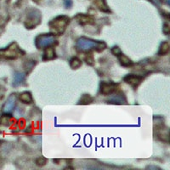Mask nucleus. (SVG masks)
Masks as SVG:
<instances>
[{"label":"nucleus","instance_id":"f257e3e1","mask_svg":"<svg viewBox=\"0 0 170 170\" xmlns=\"http://www.w3.org/2000/svg\"><path fill=\"white\" fill-rule=\"evenodd\" d=\"M106 44L102 41H94L86 38H80L76 42V49L80 51H89L91 49H96L100 51L105 49Z\"/></svg>","mask_w":170,"mask_h":170},{"label":"nucleus","instance_id":"f03ea898","mask_svg":"<svg viewBox=\"0 0 170 170\" xmlns=\"http://www.w3.org/2000/svg\"><path fill=\"white\" fill-rule=\"evenodd\" d=\"M70 22V19L66 15H59L49 23L51 31L55 34H62Z\"/></svg>","mask_w":170,"mask_h":170},{"label":"nucleus","instance_id":"7ed1b4c3","mask_svg":"<svg viewBox=\"0 0 170 170\" xmlns=\"http://www.w3.org/2000/svg\"><path fill=\"white\" fill-rule=\"evenodd\" d=\"M41 20H42V16L40 11L37 8H32L27 13L24 25L27 29H33L40 24Z\"/></svg>","mask_w":170,"mask_h":170},{"label":"nucleus","instance_id":"20e7f679","mask_svg":"<svg viewBox=\"0 0 170 170\" xmlns=\"http://www.w3.org/2000/svg\"><path fill=\"white\" fill-rule=\"evenodd\" d=\"M55 42V38L52 34H42L38 35L35 39V45L38 49H43L51 46Z\"/></svg>","mask_w":170,"mask_h":170},{"label":"nucleus","instance_id":"39448f33","mask_svg":"<svg viewBox=\"0 0 170 170\" xmlns=\"http://www.w3.org/2000/svg\"><path fill=\"white\" fill-rule=\"evenodd\" d=\"M18 54H19V49L17 47L16 43H12L5 49H0V58L3 59H15L18 56Z\"/></svg>","mask_w":170,"mask_h":170},{"label":"nucleus","instance_id":"423d86ee","mask_svg":"<svg viewBox=\"0 0 170 170\" xmlns=\"http://www.w3.org/2000/svg\"><path fill=\"white\" fill-rule=\"evenodd\" d=\"M123 80L126 83L136 89L143 80V76H139V75H134V74H128L126 76H124Z\"/></svg>","mask_w":170,"mask_h":170},{"label":"nucleus","instance_id":"0eeeda50","mask_svg":"<svg viewBox=\"0 0 170 170\" xmlns=\"http://www.w3.org/2000/svg\"><path fill=\"white\" fill-rule=\"evenodd\" d=\"M117 88V84L111 82H102L100 83V93L105 95L111 94Z\"/></svg>","mask_w":170,"mask_h":170},{"label":"nucleus","instance_id":"6e6552de","mask_svg":"<svg viewBox=\"0 0 170 170\" xmlns=\"http://www.w3.org/2000/svg\"><path fill=\"white\" fill-rule=\"evenodd\" d=\"M15 101H16V96L15 94H11L9 97L7 99L6 102L4 103L3 110L5 113H8L14 109V107L15 106Z\"/></svg>","mask_w":170,"mask_h":170},{"label":"nucleus","instance_id":"1a4fd4ad","mask_svg":"<svg viewBox=\"0 0 170 170\" xmlns=\"http://www.w3.org/2000/svg\"><path fill=\"white\" fill-rule=\"evenodd\" d=\"M108 103H110V104H125L126 103V98H125L123 93H117L111 95L109 98Z\"/></svg>","mask_w":170,"mask_h":170},{"label":"nucleus","instance_id":"9d476101","mask_svg":"<svg viewBox=\"0 0 170 170\" xmlns=\"http://www.w3.org/2000/svg\"><path fill=\"white\" fill-rule=\"evenodd\" d=\"M157 137L162 140V141H168V129L167 127H164V126H160L157 127Z\"/></svg>","mask_w":170,"mask_h":170},{"label":"nucleus","instance_id":"9b49d317","mask_svg":"<svg viewBox=\"0 0 170 170\" xmlns=\"http://www.w3.org/2000/svg\"><path fill=\"white\" fill-rule=\"evenodd\" d=\"M76 20L79 22L80 25H87V24H93V19L90 15H78L76 16Z\"/></svg>","mask_w":170,"mask_h":170},{"label":"nucleus","instance_id":"f8f14e48","mask_svg":"<svg viewBox=\"0 0 170 170\" xmlns=\"http://www.w3.org/2000/svg\"><path fill=\"white\" fill-rule=\"evenodd\" d=\"M117 57H118L119 62L121 64V66H123L124 67H130V66H132L134 65L131 59L125 55H123V53L121 55H119Z\"/></svg>","mask_w":170,"mask_h":170},{"label":"nucleus","instance_id":"ddd939ff","mask_svg":"<svg viewBox=\"0 0 170 170\" xmlns=\"http://www.w3.org/2000/svg\"><path fill=\"white\" fill-rule=\"evenodd\" d=\"M55 57V49L53 47H47L46 49L43 53V56H42V59L43 60H49V59H53Z\"/></svg>","mask_w":170,"mask_h":170},{"label":"nucleus","instance_id":"4468645a","mask_svg":"<svg viewBox=\"0 0 170 170\" xmlns=\"http://www.w3.org/2000/svg\"><path fill=\"white\" fill-rule=\"evenodd\" d=\"M94 4L97 6V8L100 11H102V12H110V8L107 6V4H106L105 0H95L94 1Z\"/></svg>","mask_w":170,"mask_h":170},{"label":"nucleus","instance_id":"2eb2a0df","mask_svg":"<svg viewBox=\"0 0 170 170\" xmlns=\"http://www.w3.org/2000/svg\"><path fill=\"white\" fill-rule=\"evenodd\" d=\"M25 79V75L22 72H15L14 75V82H13V85L15 87H16L18 85L22 83V82Z\"/></svg>","mask_w":170,"mask_h":170},{"label":"nucleus","instance_id":"dca6fc26","mask_svg":"<svg viewBox=\"0 0 170 170\" xmlns=\"http://www.w3.org/2000/svg\"><path fill=\"white\" fill-rule=\"evenodd\" d=\"M170 45L168 42H162L161 45L159 47V50H158V55H165L169 52Z\"/></svg>","mask_w":170,"mask_h":170},{"label":"nucleus","instance_id":"f3484780","mask_svg":"<svg viewBox=\"0 0 170 170\" xmlns=\"http://www.w3.org/2000/svg\"><path fill=\"white\" fill-rule=\"evenodd\" d=\"M20 100L21 102L25 104H31L32 102V94L29 92H23L20 94Z\"/></svg>","mask_w":170,"mask_h":170},{"label":"nucleus","instance_id":"a211bd4d","mask_svg":"<svg viewBox=\"0 0 170 170\" xmlns=\"http://www.w3.org/2000/svg\"><path fill=\"white\" fill-rule=\"evenodd\" d=\"M81 66H82V60L76 57H73L70 60V66L72 69H77L80 67Z\"/></svg>","mask_w":170,"mask_h":170},{"label":"nucleus","instance_id":"6ab92c4d","mask_svg":"<svg viewBox=\"0 0 170 170\" xmlns=\"http://www.w3.org/2000/svg\"><path fill=\"white\" fill-rule=\"evenodd\" d=\"M93 102V98L90 94H83L81 97L80 100H79V104L82 105H88Z\"/></svg>","mask_w":170,"mask_h":170},{"label":"nucleus","instance_id":"aec40b11","mask_svg":"<svg viewBox=\"0 0 170 170\" xmlns=\"http://www.w3.org/2000/svg\"><path fill=\"white\" fill-rule=\"evenodd\" d=\"M35 64H36V60H33V59L26 60V62H25V69H26L27 72H29L33 68Z\"/></svg>","mask_w":170,"mask_h":170},{"label":"nucleus","instance_id":"412c9836","mask_svg":"<svg viewBox=\"0 0 170 170\" xmlns=\"http://www.w3.org/2000/svg\"><path fill=\"white\" fill-rule=\"evenodd\" d=\"M47 163V159L43 157H39L36 159V164L39 167H42Z\"/></svg>","mask_w":170,"mask_h":170},{"label":"nucleus","instance_id":"4be33fe9","mask_svg":"<svg viewBox=\"0 0 170 170\" xmlns=\"http://www.w3.org/2000/svg\"><path fill=\"white\" fill-rule=\"evenodd\" d=\"M85 60H86L87 64H89V66H93V64H94V59H93V55H87V57L85 58Z\"/></svg>","mask_w":170,"mask_h":170},{"label":"nucleus","instance_id":"5701e85b","mask_svg":"<svg viewBox=\"0 0 170 170\" xmlns=\"http://www.w3.org/2000/svg\"><path fill=\"white\" fill-rule=\"evenodd\" d=\"M111 53L113 54L114 55H117V56H118L119 55H121L122 54V51L120 49V48L117 46H114L111 48Z\"/></svg>","mask_w":170,"mask_h":170},{"label":"nucleus","instance_id":"b1692460","mask_svg":"<svg viewBox=\"0 0 170 170\" xmlns=\"http://www.w3.org/2000/svg\"><path fill=\"white\" fill-rule=\"evenodd\" d=\"M162 32L166 35H168L170 32V25L168 23H164L163 24V25H162Z\"/></svg>","mask_w":170,"mask_h":170},{"label":"nucleus","instance_id":"393cba45","mask_svg":"<svg viewBox=\"0 0 170 170\" xmlns=\"http://www.w3.org/2000/svg\"><path fill=\"white\" fill-rule=\"evenodd\" d=\"M72 0H65V5H66V8H70V7L72 6Z\"/></svg>","mask_w":170,"mask_h":170}]
</instances>
